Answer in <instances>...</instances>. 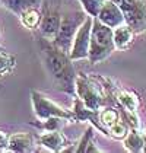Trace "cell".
Here are the masks:
<instances>
[{
	"label": "cell",
	"instance_id": "5b68a950",
	"mask_svg": "<svg viewBox=\"0 0 146 153\" xmlns=\"http://www.w3.org/2000/svg\"><path fill=\"white\" fill-rule=\"evenodd\" d=\"M41 22L38 26L39 35L54 41L61 25V0H42Z\"/></svg>",
	"mask_w": 146,
	"mask_h": 153
},
{
	"label": "cell",
	"instance_id": "d6986e66",
	"mask_svg": "<svg viewBox=\"0 0 146 153\" xmlns=\"http://www.w3.org/2000/svg\"><path fill=\"white\" fill-rule=\"evenodd\" d=\"M99 118H101V123L110 130L112 124L121 120V112L117 106H104V109H99Z\"/></svg>",
	"mask_w": 146,
	"mask_h": 153
},
{
	"label": "cell",
	"instance_id": "603a6c76",
	"mask_svg": "<svg viewBox=\"0 0 146 153\" xmlns=\"http://www.w3.org/2000/svg\"><path fill=\"white\" fill-rule=\"evenodd\" d=\"M15 64H16V60H15L13 56L7 54L6 51L0 53V76H3V74L12 71L13 67H15Z\"/></svg>",
	"mask_w": 146,
	"mask_h": 153
},
{
	"label": "cell",
	"instance_id": "ac0fdd59",
	"mask_svg": "<svg viewBox=\"0 0 146 153\" xmlns=\"http://www.w3.org/2000/svg\"><path fill=\"white\" fill-rule=\"evenodd\" d=\"M41 16H42L41 9L32 7V9L25 10V12L19 16V19H21V22H22V25H24L25 28L36 29V28L39 26V22H41Z\"/></svg>",
	"mask_w": 146,
	"mask_h": 153
},
{
	"label": "cell",
	"instance_id": "7402d4cb",
	"mask_svg": "<svg viewBox=\"0 0 146 153\" xmlns=\"http://www.w3.org/2000/svg\"><path fill=\"white\" fill-rule=\"evenodd\" d=\"M79 1H80L82 9H83L89 16L97 18L98 15H99V10L102 9V6H104V3H105L107 0H79Z\"/></svg>",
	"mask_w": 146,
	"mask_h": 153
},
{
	"label": "cell",
	"instance_id": "3957f363",
	"mask_svg": "<svg viewBox=\"0 0 146 153\" xmlns=\"http://www.w3.org/2000/svg\"><path fill=\"white\" fill-rule=\"evenodd\" d=\"M76 96H79L88 108L99 111L104 106H110L107 92L98 77H89L85 74H77L76 77Z\"/></svg>",
	"mask_w": 146,
	"mask_h": 153
},
{
	"label": "cell",
	"instance_id": "7a4b0ae2",
	"mask_svg": "<svg viewBox=\"0 0 146 153\" xmlns=\"http://www.w3.org/2000/svg\"><path fill=\"white\" fill-rule=\"evenodd\" d=\"M117 50L114 42V29L102 24L98 18H94L92 32H91V47H89V63L98 64L108 59L112 51Z\"/></svg>",
	"mask_w": 146,
	"mask_h": 153
},
{
	"label": "cell",
	"instance_id": "30bf717a",
	"mask_svg": "<svg viewBox=\"0 0 146 153\" xmlns=\"http://www.w3.org/2000/svg\"><path fill=\"white\" fill-rule=\"evenodd\" d=\"M98 19L105 24L110 28H117V26H121L126 24V18L123 15L121 9L112 1V0H107L102 6V9L99 10V15L97 16Z\"/></svg>",
	"mask_w": 146,
	"mask_h": 153
},
{
	"label": "cell",
	"instance_id": "e0dca14e",
	"mask_svg": "<svg viewBox=\"0 0 146 153\" xmlns=\"http://www.w3.org/2000/svg\"><path fill=\"white\" fill-rule=\"evenodd\" d=\"M123 144H124V149L127 152L132 153H139L143 150V146H145V140H143V134L140 130H130L129 134L123 139Z\"/></svg>",
	"mask_w": 146,
	"mask_h": 153
},
{
	"label": "cell",
	"instance_id": "ba28073f",
	"mask_svg": "<svg viewBox=\"0 0 146 153\" xmlns=\"http://www.w3.org/2000/svg\"><path fill=\"white\" fill-rule=\"evenodd\" d=\"M92 24H94V18L92 16H88L85 19V22L80 25V28L77 29V32L74 35V39H73L72 48H70V53H69V57L73 61L85 60L89 57Z\"/></svg>",
	"mask_w": 146,
	"mask_h": 153
},
{
	"label": "cell",
	"instance_id": "4316f807",
	"mask_svg": "<svg viewBox=\"0 0 146 153\" xmlns=\"http://www.w3.org/2000/svg\"><path fill=\"white\" fill-rule=\"evenodd\" d=\"M143 153H146V143H145V146H143V150H142Z\"/></svg>",
	"mask_w": 146,
	"mask_h": 153
},
{
	"label": "cell",
	"instance_id": "52a82bcc",
	"mask_svg": "<svg viewBox=\"0 0 146 153\" xmlns=\"http://www.w3.org/2000/svg\"><path fill=\"white\" fill-rule=\"evenodd\" d=\"M126 18V24L136 34L146 31V0H112Z\"/></svg>",
	"mask_w": 146,
	"mask_h": 153
},
{
	"label": "cell",
	"instance_id": "9c48e42d",
	"mask_svg": "<svg viewBox=\"0 0 146 153\" xmlns=\"http://www.w3.org/2000/svg\"><path fill=\"white\" fill-rule=\"evenodd\" d=\"M73 114H74V118H76V123H80V121H89L95 128L102 133L104 136L110 137V130L101 123V118H99V111L97 109H91L85 105V102L76 96L74 98V102H73V108H72Z\"/></svg>",
	"mask_w": 146,
	"mask_h": 153
},
{
	"label": "cell",
	"instance_id": "277c9868",
	"mask_svg": "<svg viewBox=\"0 0 146 153\" xmlns=\"http://www.w3.org/2000/svg\"><path fill=\"white\" fill-rule=\"evenodd\" d=\"M89 15L85 10H74V12H64L61 16V25L59 29V34L54 38V44L64 53H70L73 39L80 28V25L85 22V19Z\"/></svg>",
	"mask_w": 146,
	"mask_h": 153
},
{
	"label": "cell",
	"instance_id": "484cf974",
	"mask_svg": "<svg viewBox=\"0 0 146 153\" xmlns=\"http://www.w3.org/2000/svg\"><path fill=\"white\" fill-rule=\"evenodd\" d=\"M142 134H143V140H145V143H146V131H143Z\"/></svg>",
	"mask_w": 146,
	"mask_h": 153
},
{
	"label": "cell",
	"instance_id": "4fadbf2b",
	"mask_svg": "<svg viewBox=\"0 0 146 153\" xmlns=\"http://www.w3.org/2000/svg\"><path fill=\"white\" fill-rule=\"evenodd\" d=\"M35 141L34 136L29 133H15L9 137V147L7 150L16 153H28L34 150Z\"/></svg>",
	"mask_w": 146,
	"mask_h": 153
},
{
	"label": "cell",
	"instance_id": "d4e9b609",
	"mask_svg": "<svg viewBox=\"0 0 146 153\" xmlns=\"http://www.w3.org/2000/svg\"><path fill=\"white\" fill-rule=\"evenodd\" d=\"M3 51H6V50H4V47H3V45H0V53H3Z\"/></svg>",
	"mask_w": 146,
	"mask_h": 153
},
{
	"label": "cell",
	"instance_id": "8fae6325",
	"mask_svg": "<svg viewBox=\"0 0 146 153\" xmlns=\"http://www.w3.org/2000/svg\"><path fill=\"white\" fill-rule=\"evenodd\" d=\"M38 140H39V144L50 152H64L66 146H69V141L60 130L45 131L38 137Z\"/></svg>",
	"mask_w": 146,
	"mask_h": 153
},
{
	"label": "cell",
	"instance_id": "6da1fadb",
	"mask_svg": "<svg viewBox=\"0 0 146 153\" xmlns=\"http://www.w3.org/2000/svg\"><path fill=\"white\" fill-rule=\"evenodd\" d=\"M38 48L41 53V59L44 67L51 77L56 89L64 94L76 96V70L73 66V60L67 53L61 51L51 39L39 35Z\"/></svg>",
	"mask_w": 146,
	"mask_h": 153
},
{
	"label": "cell",
	"instance_id": "8992f818",
	"mask_svg": "<svg viewBox=\"0 0 146 153\" xmlns=\"http://www.w3.org/2000/svg\"><path fill=\"white\" fill-rule=\"evenodd\" d=\"M31 102H32V109L34 114L38 120H47L51 117H60L64 118L67 121H76L73 111H69L63 106L57 105L56 102L50 101L48 98H45L42 94L31 91Z\"/></svg>",
	"mask_w": 146,
	"mask_h": 153
},
{
	"label": "cell",
	"instance_id": "7c38bea8",
	"mask_svg": "<svg viewBox=\"0 0 146 153\" xmlns=\"http://www.w3.org/2000/svg\"><path fill=\"white\" fill-rule=\"evenodd\" d=\"M94 126L91 124L86 131L83 133V136L80 137V140L77 141L72 147H66L64 152H74V153H98L102 152L94 141Z\"/></svg>",
	"mask_w": 146,
	"mask_h": 153
},
{
	"label": "cell",
	"instance_id": "9a60e30c",
	"mask_svg": "<svg viewBox=\"0 0 146 153\" xmlns=\"http://www.w3.org/2000/svg\"><path fill=\"white\" fill-rule=\"evenodd\" d=\"M134 35H136V32H134L127 24L114 28V42H115V48L120 50V51L127 50V48L132 45V42H133V39H134Z\"/></svg>",
	"mask_w": 146,
	"mask_h": 153
},
{
	"label": "cell",
	"instance_id": "2e32d148",
	"mask_svg": "<svg viewBox=\"0 0 146 153\" xmlns=\"http://www.w3.org/2000/svg\"><path fill=\"white\" fill-rule=\"evenodd\" d=\"M0 4H3L7 10L15 13L16 16H21L28 9H41L42 0H0Z\"/></svg>",
	"mask_w": 146,
	"mask_h": 153
},
{
	"label": "cell",
	"instance_id": "44dd1931",
	"mask_svg": "<svg viewBox=\"0 0 146 153\" xmlns=\"http://www.w3.org/2000/svg\"><path fill=\"white\" fill-rule=\"evenodd\" d=\"M130 127H129V124L124 121V120H118L115 124H112L111 127H110V137H112V139H115V140H123L127 134H129V131H130Z\"/></svg>",
	"mask_w": 146,
	"mask_h": 153
},
{
	"label": "cell",
	"instance_id": "ffe728a7",
	"mask_svg": "<svg viewBox=\"0 0 146 153\" xmlns=\"http://www.w3.org/2000/svg\"><path fill=\"white\" fill-rule=\"evenodd\" d=\"M67 120L60 117H51L47 120H39L38 123H32V126H35L38 128H42L45 131H54V130H61L63 124L66 123Z\"/></svg>",
	"mask_w": 146,
	"mask_h": 153
},
{
	"label": "cell",
	"instance_id": "cb8c5ba5",
	"mask_svg": "<svg viewBox=\"0 0 146 153\" xmlns=\"http://www.w3.org/2000/svg\"><path fill=\"white\" fill-rule=\"evenodd\" d=\"M9 134L4 133L3 130H0V150H7L9 147Z\"/></svg>",
	"mask_w": 146,
	"mask_h": 153
},
{
	"label": "cell",
	"instance_id": "5bb4252c",
	"mask_svg": "<svg viewBox=\"0 0 146 153\" xmlns=\"http://www.w3.org/2000/svg\"><path fill=\"white\" fill-rule=\"evenodd\" d=\"M115 102H117V108H121L126 111H133V112H137V109L142 105L140 98L134 92L121 89L120 86L115 91Z\"/></svg>",
	"mask_w": 146,
	"mask_h": 153
}]
</instances>
